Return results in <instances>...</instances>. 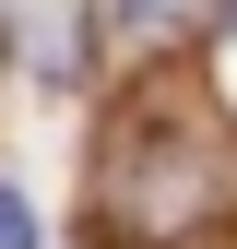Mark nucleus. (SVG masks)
<instances>
[{"mask_svg": "<svg viewBox=\"0 0 237 249\" xmlns=\"http://www.w3.org/2000/svg\"><path fill=\"white\" fill-rule=\"evenodd\" d=\"M237 202V131L190 95H142L95 142V226L131 249H178Z\"/></svg>", "mask_w": 237, "mask_h": 249, "instance_id": "f257e3e1", "label": "nucleus"}, {"mask_svg": "<svg viewBox=\"0 0 237 249\" xmlns=\"http://www.w3.org/2000/svg\"><path fill=\"white\" fill-rule=\"evenodd\" d=\"M0 249H36V213H24V190H0Z\"/></svg>", "mask_w": 237, "mask_h": 249, "instance_id": "f03ea898", "label": "nucleus"}, {"mask_svg": "<svg viewBox=\"0 0 237 249\" xmlns=\"http://www.w3.org/2000/svg\"><path fill=\"white\" fill-rule=\"evenodd\" d=\"M214 36H237V0H214Z\"/></svg>", "mask_w": 237, "mask_h": 249, "instance_id": "7ed1b4c3", "label": "nucleus"}, {"mask_svg": "<svg viewBox=\"0 0 237 249\" xmlns=\"http://www.w3.org/2000/svg\"><path fill=\"white\" fill-rule=\"evenodd\" d=\"M131 12H166V0H131Z\"/></svg>", "mask_w": 237, "mask_h": 249, "instance_id": "20e7f679", "label": "nucleus"}]
</instances>
